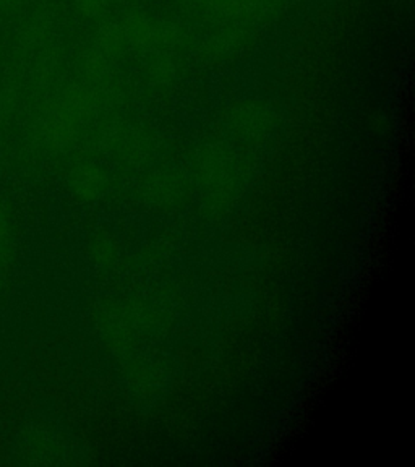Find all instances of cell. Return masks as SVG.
<instances>
[{
  "label": "cell",
  "instance_id": "cell-1",
  "mask_svg": "<svg viewBox=\"0 0 415 467\" xmlns=\"http://www.w3.org/2000/svg\"><path fill=\"white\" fill-rule=\"evenodd\" d=\"M16 4H18V0H0V10L8 12V10H12Z\"/></svg>",
  "mask_w": 415,
  "mask_h": 467
}]
</instances>
